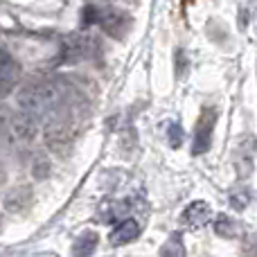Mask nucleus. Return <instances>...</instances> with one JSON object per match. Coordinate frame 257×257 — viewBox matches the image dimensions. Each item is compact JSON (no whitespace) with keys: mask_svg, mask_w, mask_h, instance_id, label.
<instances>
[{"mask_svg":"<svg viewBox=\"0 0 257 257\" xmlns=\"http://www.w3.org/2000/svg\"><path fill=\"white\" fill-rule=\"evenodd\" d=\"M63 102V88L52 79H34L18 90V106L21 111L39 115L48 108H54Z\"/></svg>","mask_w":257,"mask_h":257,"instance_id":"1","label":"nucleus"},{"mask_svg":"<svg viewBox=\"0 0 257 257\" xmlns=\"http://www.w3.org/2000/svg\"><path fill=\"white\" fill-rule=\"evenodd\" d=\"M84 25H97L111 39H124L126 32L131 30V16L124 9H117V7H102V9L86 7Z\"/></svg>","mask_w":257,"mask_h":257,"instance_id":"2","label":"nucleus"},{"mask_svg":"<svg viewBox=\"0 0 257 257\" xmlns=\"http://www.w3.org/2000/svg\"><path fill=\"white\" fill-rule=\"evenodd\" d=\"M7 131L14 142H18V145H30V142H34L36 133H39V124H36L32 113L18 111L7 120Z\"/></svg>","mask_w":257,"mask_h":257,"instance_id":"3","label":"nucleus"},{"mask_svg":"<svg viewBox=\"0 0 257 257\" xmlns=\"http://www.w3.org/2000/svg\"><path fill=\"white\" fill-rule=\"evenodd\" d=\"M214 122H217V113L212 108H205L203 115L199 117L194 128V142H192V154L201 156L210 149L212 145V131H214Z\"/></svg>","mask_w":257,"mask_h":257,"instance_id":"4","label":"nucleus"},{"mask_svg":"<svg viewBox=\"0 0 257 257\" xmlns=\"http://www.w3.org/2000/svg\"><path fill=\"white\" fill-rule=\"evenodd\" d=\"M21 81V63L9 52L0 50V97H7Z\"/></svg>","mask_w":257,"mask_h":257,"instance_id":"5","label":"nucleus"},{"mask_svg":"<svg viewBox=\"0 0 257 257\" xmlns=\"http://www.w3.org/2000/svg\"><path fill=\"white\" fill-rule=\"evenodd\" d=\"M45 142H48V147L54 154L63 156L68 151V147H70V131L66 128L63 122L54 120L45 126Z\"/></svg>","mask_w":257,"mask_h":257,"instance_id":"6","label":"nucleus"},{"mask_svg":"<svg viewBox=\"0 0 257 257\" xmlns=\"http://www.w3.org/2000/svg\"><path fill=\"white\" fill-rule=\"evenodd\" d=\"M32 205V190L27 185H18L12 192H7L3 199V208L9 214H23L27 212Z\"/></svg>","mask_w":257,"mask_h":257,"instance_id":"7","label":"nucleus"},{"mask_svg":"<svg viewBox=\"0 0 257 257\" xmlns=\"http://www.w3.org/2000/svg\"><path fill=\"white\" fill-rule=\"evenodd\" d=\"M210 214H212V210H210V205L205 203V201H192V203L183 210L181 221L190 228H201L210 221Z\"/></svg>","mask_w":257,"mask_h":257,"instance_id":"8","label":"nucleus"},{"mask_svg":"<svg viewBox=\"0 0 257 257\" xmlns=\"http://www.w3.org/2000/svg\"><path fill=\"white\" fill-rule=\"evenodd\" d=\"M253 160H255L253 138H246V140L239 142V147H237V151H235V169L241 178L253 174Z\"/></svg>","mask_w":257,"mask_h":257,"instance_id":"9","label":"nucleus"},{"mask_svg":"<svg viewBox=\"0 0 257 257\" xmlns=\"http://www.w3.org/2000/svg\"><path fill=\"white\" fill-rule=\"evenodd\" d=\"M138 237H140V223L136 219H124V221H120L115 226V230L111 232L108 239H111L113 246H124V244H131Z\"/></svg>","mask_w":257,"mask_h":257,"instance_id":"10","label":"nucleus"},{"mask_svg":"<svg viewBox=\"0 0 257 257\" xmlns=\"http://www.w3.org/2000/svg\"><path fill=\"white\" fill-rule=\"evenodd\" d=\"M99 244V235L95 230H84V235H79L72 244V255L75 257H88L95 253Z\"/></svg>","mask_w":257,"mask_h":257,"instance_id":"11","label":"nucleus"},{"mask_svg":"<svg viewBox=\"0 0 257 257\" xmlns=\"http://www.w3.org/2000/svg\"><path fill=\"white\" fill-rule=\"evenodd\" d=\"M84 54H86V41L81 39V36L72 34L63 41V57H66L68 61H77V59H81Z\"/></svg>","mask_w":257,"mask_h":257,"instance_id":"12","label":"nucleus"},{"mask_svg":"<svg viewBox=\"0 0 257 257\" xmlns=\"http://www.w3.org/2000/svg\"><path fill=\"white\" fill-rule=\"evenodd\" d=\"M32 176H34V181H45V178L50 176V169H52V163H50V156L43 154V151H39V154L32 156Z\"/></svg>","mask_w":257,"mask_h":257,"instance_id":"13","label":"nucleus"},{"mask_svg":"<svg viewBox=\"0 0 257 257\" xmlns=\"http://www.w3.org/2000/svg\"><path fill=\"white\" fill-rule=\"evenodd\" d=\"M214 232H217L219 237H226V239H232V237H237V232H239V226H237L235 219H230L228 214H219L217 219H214Z\"/></svg>","mask_w":257,"mask_h":257,"instance_id":"14","label":"nucleus"},{"mask_svg":"<svg viewBox=\"0 0 257 257\" xmlns=\"http://www.w3.org/2000/svg\"><path fill=\"white\" fill-rule=\"evenodd\" d=\"M160 257H185V246H183L181 235H172L160 248Z\"/></svg>","mask_w":257,"mask_h":257,"instance_id":"15","label":"nucleus"},{"mask_svg":"<svg viewBox=\"0 0 257 257\" xmlns=\"http://www.w3.org/2000/svg\"><path fill=\"white\" fill-rule=\"evenodd\" d=\"M250 199H253V194L248 192V187H237V190L230 192V205L235 210H246Z\"/></svg>","mask_w":257,"mask_h":257,"instance_id":"16","label":"nucleus"},{"mask_svg":"<svg viewBox=\"0 0 257 257\" xmlns=\"http://www.w3.org/2000/svg\"><path fill=\"white\" fill-rule=\"evenodd\" d=\"M183 142V128L178 124H172L169 126V147H174V149H178Z\"/></svg>","mask_w":257,"mask_h":257,"instance_id":"17","label":"nucleus"},{"mask_svg":"<svg viewBox=\"0 0 257 257\" xmlns=\"http://www.w3.org/2000/svg\"><path fill=\"white\" fill-rule=\"evenodd\" d=\"M5 178H7V172H5V165L0 163V185L5 183Z\"/></svg>","mask_w":257,"mask_h":257,"instance_id":"18","label":"nucleus"}]
</instances>
